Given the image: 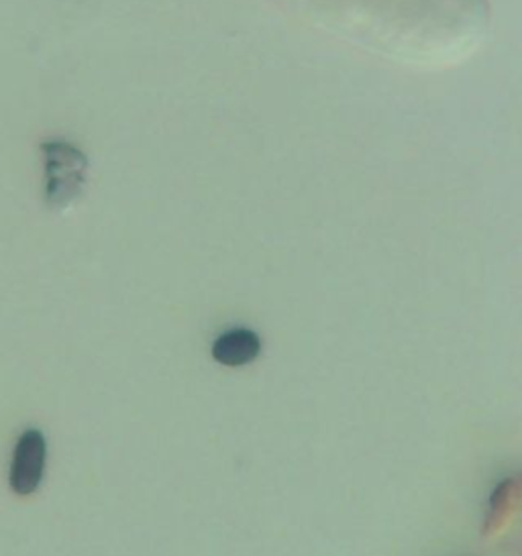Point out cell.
I'll return each instance as SVG.
<instances>
[{"mask_svg": "<svg viewBox=\"0 0 522 556\" xmlns=\"http://www.w3.org/2000/svg\"><path fill=\"white\" fill-rule=\"evenodd\" d=\"M316 34L410 72L468 64L492 31L489 0H270Z\"/></svg>", "mask_w": 522, "mask_h": 556, "instance_id": "obj_1", "label": "cell"}, {"mask_svg": "<svg viewBox=\"0 0 522 556\" xmlns=\"http://www.w3.org/2000/svg\"><path fill=\"white\" fill-rule=\"evenodd\" d=\"M46 174V202L53 211H67L80 200L88 181V160L80 149L64 139L41 146Z\"/></svg>", "mask_w": 522, "mask_h": 556, "instance_id": "obj_2", "label": "cell"}, {"mask_svg": "<svg viewBox=\"0 0 522 556\" xmlns=\"http://www.w3.org/2000/svg\"><path fill=\"white\" fill-rule=\"evenodd\" d=\"M48 444L39 430H27L16 442L11 463V488L18 495H32L46 473Z\"/></svg>", "mask_w": 522, "mask_h": 556, "instance_id": "obj_3", "label": "cell"}, {"mask_svg": "<svg viewBox=\"0 0 522 556\" xmlns=\"http://www.w3.org/2000/svg\"><path fill=\"white\" fill-rule=\"evenodd\" d=\"M260 337L249 328H233L212 344V357L227 367H244L260 355Z\"/></svg>", "mask_w": 522, "mask_h": 556, "instance_id": "obj_4", "label": "cell"}, {"mask_svg": "<svg viewBox=\"0 0 522 556\" xmlns=\"http://www.w3.org/2000/svg\"><path fill=\"white\" fill-rule=\"evenodd\" d=\"M522 493V475L521 477H508L505 479L489 497L488 520H486V532L498 528L505 520L508 509L512 506V500Z\"/></svg>", "mask_w": 522, "mask_h": 556, "instance_id": "obj_5", "label": "cell"}]
</instances>
